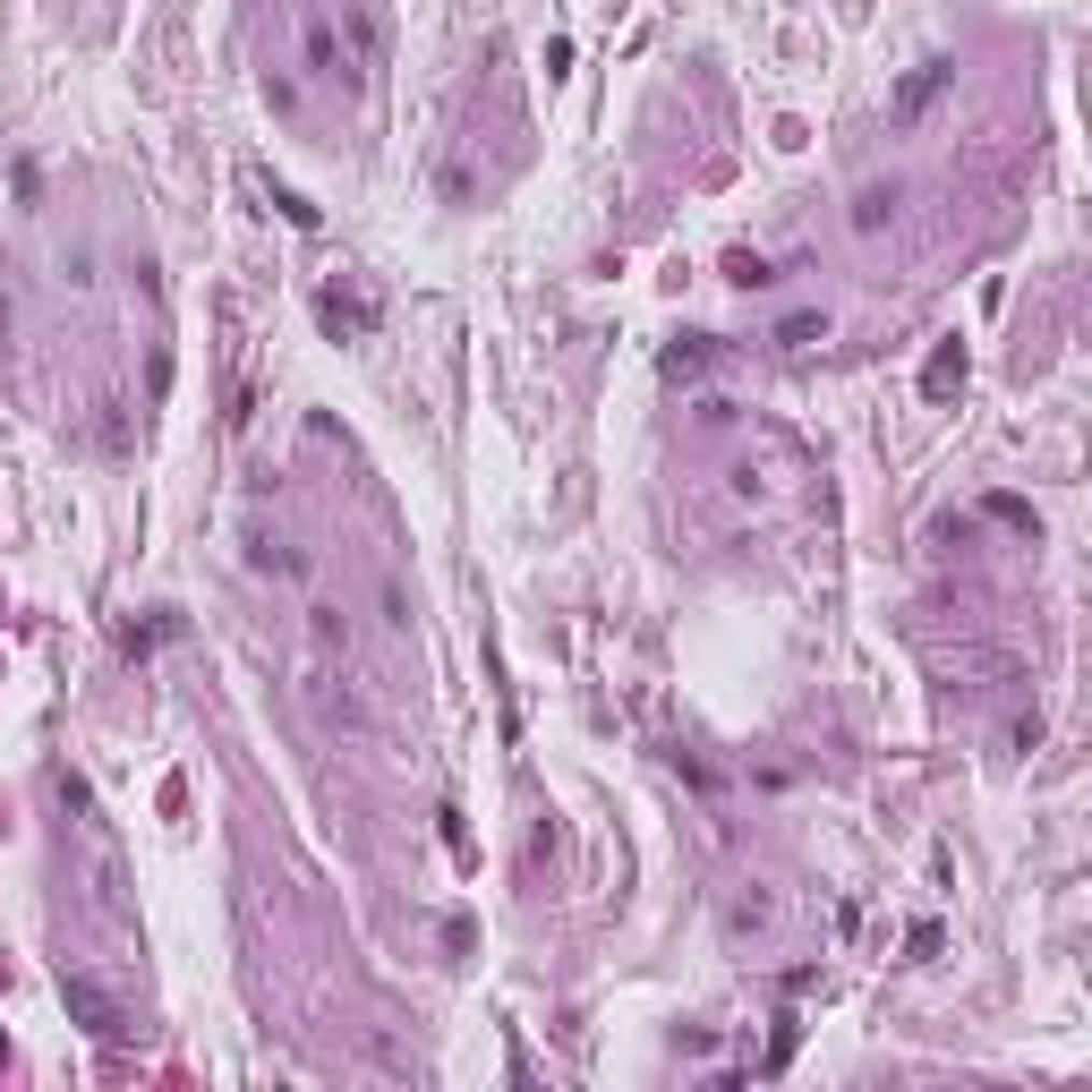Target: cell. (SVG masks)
Instances as JSON below:
<instances>
[{"mask_svg":"<svg viewBox=\"0 0 1092 1092\" xmlns=\"http://www.w3.org/2000/svg\"><path fill=\"white\" fill-rule=\"evenodd\" d=\"M60 1007H69V1024H86L95 1041H128V1016H120V998H112L103 981H86V973H60Z\"/></svg>","mask_w":1092,"mask_h":1092,"instance_id":"1","label":"cell"},{"mask_svg":"<svg viewBox=\"0 0 1092 1092\" xmlns=\"http://www.w3.org/2000/svg\"><path fill=\"white\" fill-rule=\"evenodd\" d=\"M299 60H308V77H325V86L359 77V60H351V43H342V26H334L325 9H308V17H299Z\"/></svg>","mask_w":1092,"mask_h":1092,"instance_id":"2","label":"cell"},{"mask_svg":"<svg viewBox=\"0 0 1092 1092\" xmlns=\"http://www.w3.org/2000/svg\"><path fill=\"white\" fill-rule=\"evenodd\" d=\"M948 77H956V60H922V69H913V77L896 86V120H913V112H922V103H931V95H939Z\"/></svg>","mask_w":1092,"mask_h":1092,"instance_id":"3","label":"cell"},{"mask_svg":"<svg viewBox=\"0 0 1092 1092\" xmlns=\"http://www.w3.org/2000/svg\"><path fill=\"white\" fill-rule=\"evenodd\" d=\"M308 640H316V657L334 666V657L351 649V614H342V607H308Z\"/></svg>","mask_w":1092,"mask_h":1092,"instance_id":"4","label":"cell"},{"mask_svg":"<svg viewBox=\"0 0 1092 1092\" xmlns=\"http://www.w3.org/2000/svg\"><path fill=\"white\" fill-rule=\"evenodd\" d=\"M948 384H965V351H956V342H939V351H931V367H922V393H931V401H939Z\"/></svg>","mask_w":1092,"mask_h":1092,"instance_id":"5","label":"cell"},{"mask_svg":"<svg viewBox=\"0 0 1092 1092\" xmlns=\"http://www.w3.org/2000/svg\"><path fill=\"white\" fill-rule=\"evenodd\" d=\"M709 359H718V342H709V334H692V342H675V351H666V375H700Z\"/></svg>","mask_w":1092,"mask_h":1092,"instance_id":"6","label":"cell"},{"mask_svg":"<svg viewBox=\"0 0 1092 1092\" xmlns=\"http://www.w3.org/2000/svg\"><path fill=\"white\" fill-rule=\"evenodd\" d=\"M888 214H896V188H862L853 197V231H879Z\"/></svg>","mask_w":1092,"mask_h":1092,"instance_id":"7","label":"cell"},{"mask_svg":"<svg viewBox=\"0 0 1092 1092\" xmlns=\"http://www.w3.org/2000/svg\"><path fill=\"white\" fill-rule=\"evenodd\" d=\"M726 282H742V290H768V282H777V265H768V256H742V247H734V256H726Z\"/></svg>","mask_w":1092,"mask_h":1092,"instance_id":"8","label":"cell"},{"mask_svg":"<svg viewBox=\"0 0 1092 1092\" xmlns=\"http://www.w3.org/2000/svg\"><path fill=\"white\" fill-rule=\"evenodd\" d=\"M325 325H334V334H367L375 316H367V308H342V290H325Z\"/></svg>","mask_w":1092,"mask_h":1092,"instance_id":"9","label":"cell"},{"mask_svg":"<svg viewBox=\"0 0 1092 1092\" xmlns=\"http://www.w3.org/2000/svg\"><path fill=\"white\" fill-rule=\"evenodd\" d=\"M265 103H273V112H282V120H299V86H290V77H282V69H265Z\"/></svg>","mask_w":1092,"mask_h":1092,"instance_id":"10","label":"cell"},{"mask_svg":"<svg viewBox=\"0 0 1092 1092\" xmlns=\"http://www.w3.org/2000/svg\"><path fill=\"white\" fill-rule=\"evenodd\" d=\"M777 342H828V316H785Z\"/></svg>","mask_w":1092,"mask_h":1092,"instance_id":"11","label":"cell"},{"mask_svg":"<svg viewBox=\"0 0 1092 1092\" xmlns=\"http://www.w3.org/2000/svg\"><path fill=\"white\" fill-rule=\"evenodd\" d=\"M990 512H998V521H1016V529L1033 538V504H1024V495H990Z\"/></svg>","mask_w":1092,"mask_h":1092,"instance_id":"12","label":"cell"}]
</instances>
